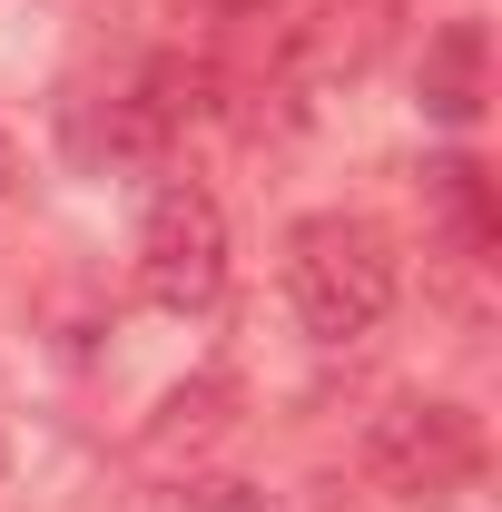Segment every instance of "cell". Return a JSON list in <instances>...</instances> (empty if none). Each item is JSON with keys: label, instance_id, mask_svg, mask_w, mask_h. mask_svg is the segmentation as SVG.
Wrapping results in <instances>:
<instances>
[{"label": "cell", "instance_id": "6da1fadb", "mask_svg": "<svg viewBox=\"0 0 502 512\" xmlns=\"http://www.w3.org/2000/svg\"><path fill=\"white\" fill-rule=\"evenodd\" d=\"M394 286H404V266H394V237H384L375 217L325 207V217H296L286 227V306H296V325H306L315 345L375 335L394 316Z\"/></svg>", "mask_w": 502, "mask_h": 512}, {"label": "cell", "instance_id": "7a4b0ae2", "mask_svg": "<svg viewBox=\"0 0 502 512\" xmlns=\"http://www.w3.org/2000/svg\"><path fill=\"white\" fill-rule=\"evenodd\" d=\"M128 276H138V306H158V316H207L227 296V217L197 178H168L148 197Z\"/></svg>", "mask_w": 502, "mask_h": 512}, {"label": "cell", "instance_id": "3957f363", "mask_svg": "<svg viewBox=\"0 0 502 512\" xmlns=\"http://www.w3.org/2000/svg\"><path fill=\"white\" fill-rule=\"evenodd\" d=\"M365 473L394 503H453L483 473V414L453 394H404L365 424Z\"/></svg>", "mask_w": 502, "mask_h": 512}, {"label": "cell", "instance_id": "277c9868", "mask_svg": "<svg viewBox=\"0 0 502 512\" xmlns=\"http://www.w3.org/2000/svg\"><path fill=\"white\" fill-rule=\"evenodd\" d=\"M404 0H286L276 20V79L286 89H345L394 50Z\"/></svg>", "mask_w": 502, "mask_h": 512}, {"label": "cell", "instance_id": "5b68a950", "mask_svg": "<svg viewBox=\"0 0 502 512\" xmlns=\"http://www.w3.org/2000/svg\"><path fill=\"white\" fill-rule=\"evenodd\" d=\"M237 424H247V384L237 375H188L178 394H158V414L138 424V463H148V473H178V463H188L197 473Z\"/></svg>", "mask_w": 502, "mask_h": 512}, {"label": "cell", "instance_id": "8992f818", "mask_svg": "<svg viewBox=\"0 0 502 512\" xmlns=\"http://www.w3.org/2000/svg\"><path fill=\"white\" fill-rule=\"evenodd\" d=\"M207 89H217V79L197 60H148L128 79V99L109 109V148H119V158H168V148L207 119Z\"/></svg>", "mask_w": 502, "mask_h": 512}, {"label": "cell", "instance_id": "52a82bcc", "mask_svg": "<svg viewBox=\"0 0 502 512\" xmlns=\"http://www.w3.org/2000/svg\"><path fill=\"white\" fill-rule=\"evenodd\" d=\"M424 119L434 128H473L483 119V99H493V30L483 20H443L434 40H424Z\"/></svg>", "mask_w": 502, "mask_h": 512}, {"label": "cell", "instance_id": "ba28073f", "mask_svg": "<svg viewBox=\"0 0 502 512\" xmlns=\"http://www.w3.org/2000/svg\"><path fill=\"white\" fill-rule=\"evenodd\" d=\"M424 217L443 227V247L453 256H493V178H483V158H434L424 168Z\"/></svg>", "mask_w": 502, "mask_h": 512}, {"label": "cell", "instance_id": "9c48e42d", "mask_svg": "<svg viewBox=\"0 0 502 512\" xmlns=\"http://www.w3.org/2000/svg\"><path fill=\"white\" fill-rule=\"evenodd\" d=\"M178 512H276V503H266L256 483H197V493H188Z\"/></svg>", "mask_w": 502, "mask_h": 512}, {"label": "cell", "instance_id": "30bf717a", "mask_svg": "<svg viewBox=\"0 0 502 512\" xmlns=\"http://www.w3.org/2000/svg\"><path fill=\"white\" fill-rule=\"evenodd\" d=\"M20 188V138H10V119H0V197Z\"/></svg>", "mask_w": 502, "mask_h": 512}]
</instances>
